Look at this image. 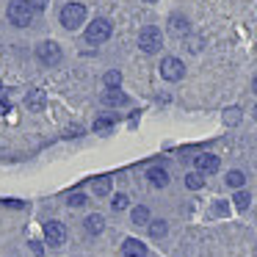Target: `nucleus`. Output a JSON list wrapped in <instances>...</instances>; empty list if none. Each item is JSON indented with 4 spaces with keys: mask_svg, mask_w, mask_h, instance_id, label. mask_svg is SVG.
<instances>
[{
    "mask_svg": "<svg viewBox=\"0 0 257 257\" xmlns=\"http://www.w3.org/2000/svg\"><path fill=\"white\" fill-rule=\"evenodd\" d=\"M6 14H9V23L17 25V28H28L31 20H34V9H31L25 0H12Z\"/></svg>",
    "mask_w": 257,
    "mask_h": 257,
    "instance_id": "1",
    "label": "nucleus"
},
{
    "mask_svg": "<svg viewBox=\"0 0 257 257\" xmlns=\"http://www.w3.org/2000/svg\"><path fill=\"white\" fill-rule=\"evenodd\" d=\"M61 25L67 31H78L80 25L86 23V6H80V3H69V6H64L61 9Z\"/></svg>",
    "mask_w": 257,
    "mask_h": 257,
    "instance_id": "2",
    "label": "nucleus"
},
{
    "mask_svg": "<svg viewBox=\"0 0 257 257\" xmlns=\"http://www.w3.org/2000/svg\"><path fill=\"white\" fill-rule=\"evenodd\" d=\"M139 47L144 53H158L163 47V34L161 28H155V25H147V28H141L139 34Z\"/></svg>",
    "mask_w": 257,
    "mask_h": 257,
    "instance_id": "3",
    "label": "nucleus"
},
{
    "mask_svg": "<svg viewBox=\"0 0 257 257\" xmlns=\"http://www.w3.org/2000/svg\"><path fill=\"white\" fill-rule=\"evenodd\" d=\"M113 34V25L108 20H94V23L86 25V42L89 45H100V42H108V36Z\"/></svg>",
    "mask_w": 257,
    "mask_h": 257,
    "instance_id": "4",
    "label": "nucleus"
},
{
    "mask_svg": "<svg viewBox=\"0 0 257 257\" xmlns=\"http://www.w3.org/2000/svg\"><path fill=\"white\" fill-rule=\"evenodd\" d=\"M36 58H39L45 67H58V64H61V47H58L56 42H42V45L36 47Z\"/></svg>",
    "mask_w": 257,
    "mask_h": 257,
    "instance_id": "5",
    "label": "nucleus"
},
{
    "mask_svg": "<svg viewBox=\"0 0 257 257\" xmlns=\"http://www.w3.org/2000/svg\"><path fill=\"white\" fill-rule=\"evenodd\" d=\"M161 75L169 80V83H174V80H180L185 75V67H183V61L180 58H174V56H166L161 61Z\"/></svg>",
    "mask_w": 257,
    "mask_h": 257,
    "instance_id": "6",
    "label": "nucleus"
},
{
    "mask_svg": "<svg viewBox=\"0 0 257 257\" xmlns=\"http://www.w3.org/2000/svg\"><path fill=\"white\" fill-rule=\"evenodd\" d=\"M45 240L50 246H61L67 240V229H64L61 221H47L45 224Z\"/></svg>",
    "mask_w": 257,
    "mask_h": 257,
    "instance_id": "7",
    "label": "nucleus"
},
{
    "mask_svg": "<svg viewBox=\"0 0 257 257\" xmlns=\"http://www.w3.org/2000/svg\"><path fill=\"white\" fill-rule=\"evenodd\" d=\"M196 172L199 174H216L218 166H221V161H218V155H210V152H202V155H196Z\"/></svg>",
    "mask_w": 257,
    "mask_h": 257,
    "instance_id": "8",
    "label": "nucleus"
},
{
    "mask_svg": "<svg viewBox=\"0 0 257 257\" xmlns=\"http://www.w3.org/2000/svg\"><path fill=\"white\" fill-rule=\"evenodd\" d=\"M25 105H28V111H45L47 105V97L42 89H31L28 94H25Z\"/></svg>",
    "mask_w": 257,
    "mask_h": 257,
    "instance_id": "9",
    "label": "nucleus"
},
{
    "mask_svg": "<svg viewBox=\"0 0 257 257\" xmlns=\"http://www.w3.org/2000/svg\"><path fill=\"white\" fill-rule=\"evenodd\" d=\"M102 102H105V105L119 108V105H127V102H130V97L124 94L122 89H105V91H102Z\"/></svg>",
    "mask_w": 257,
    "mask_h": 257,
    "instance_id": "10",
    "label": "nucleus"
},
{
    "mask_svg": "<svg viewBox=\"0 0 257 257\" xmlns=\"http://www.w3.org/2000/svg\"><path fill=\"white\" fill-rule=\"evenodd\" d=\"M122 251H124V257H147V246L139 238H127L122 243Z\"/></svg>",
    "mask_w": 257,
    "mask_h": 257,
    "instance_id": "11",
    "label": "nucleus"
},
{
    "mask_svg": "<svg viewBox=\"0 0 257 257\" xmlns=\"http://www.w3.org/2000/svg\"><path fill=\"white\" fill-rule=\"evenodd\" d=\"M147 177H150V183L155 185V188H166V185H169V172L163 166H150Z\"/></svg>",
    "mask_w": 257,
    "mask_h": 257,
    "instance_id": "12",
    "label": "nucleus"
},
{
    "mask_svg": "<svg viewBox=\"0 0 257 257\" xmlns=\"http://www.w3.org/2000/svg\"><path fill=\"white\" fill-rule=\"evenodd\" d=\"M169 31H172L174 36H185L191 31V25L183 14H172V17H169Z\"/></svg>",
    "mask_w": 257,
    "mask_h": 257,
    "instance_id": "13",
    "label": "nucleus"
},
{
    "mask_svg": "<svg viewBox=\"0 0 257 257\" xmlns=\"http://www.w3.org/2000/svg\"><path fill=\"white\" fill-rule=\"evenodd\" d=\"M102 229H105V218H102L100 213H91V216L86 218V232H89V235H100Z\"/></svg>",
    "mask_w": 257,
    "mask_h": 257,
    "instance_id": "14",
    "label": "nucleus"
},
{
    "mask_svg": "<svg viewBox=\"0 0 257 257\" xmlns=\"http://www.w3.org/2000/svg\"><path fill=\"white\" fill-rule=\"evenodd\" d=\"M111 188H113L111 177H94V183H91V191H94L97 196H108Z\"/></svg>",
    "mask_w": 257,
    "mask_h": 257,
    "instance_id": "15",
    "label": "nucleus"
},
{
    "mask_svg": "<svg viewBox=\"0 0 257 257\" xmlns=\"http://www.w3.org/2000/svg\"><path fill=\"white\" fill-rule=\"evenodd\" d=\"M243 183H246V174H243V172H238V169L227 172V185H229V188L240 191V188H243Z\"/></svg>",
    "mask_w": 257,
    "mask_h": 257,
    "instance_id": "16",
    "label": "nucleus"
},
{
    "mask_svg": "<svg viewBox=\"0 0 257 257\" xmlns=\"http://www.w3.org/2000/svg\"><path fill=\"white\" fill-rule=\"evenodd\" d=\"M232 205L238 207V210H246V207L251 205V194H249V191H243V188H240V191H235V196H232Z\"/></svg>",
    "mask_w": 257,
    "mask_h": 257,
    "instance_id": "17",
    "label": "nucleus"
},
{
    "mask_svg": "<svg viewBox=\"0 0 257 257\" xmlns=\"http://www.w3.org/2000/svg\"><path fill=\"white\" fill-rule=\"evenodd\" d=\"M130 218H133V224H139V227H144V224H150V210H147L144 205L133 207V213H130Z\"/></svg>",
    "mask_w": 257,
    "mask_h": 257,
    "instance_id": "18",
    "label": "nucleus"
},
{
    "mask_svg": "<svg viewBox=\"0 0 257 257\" xmlns=\"http://www.w3.org/2000/svg\"><path fill=\"white\" fill-rule=\"evenodd\" d=\"M166 232H169V224L163 221V218H155V221H150V235H152V238H163Z\"/></svg>",
    "mask_w": 257,
    "mask_h": 257,
    "instance_id": "19",
    "label": "nucleus"
},
{
    "mask_svg": "<svg viewBox=\"0 0 257 257\" xmlns=\"http://www.w3.org/2000/svg\"><path fill=\"white\" fill-rule=\"evenodd\" d=\"M185 185H188L191 191H199L202 185H205V174H199V172H191V174H185Z\"/></svg>",
    "mask_w": 257,
    "mask_h": 257,
    "instance_id": "20",
    "label": "nucleus"
},
{
    "mask_svg": "<svg viewBox=\"0 0 257 257\" xmlns=\"http://www.w3.org/2000/svg\"><path fill=\"white\" fill-rule=\"evenodd\" d=\"M108 130H113V119L111 116H100L94 122V133H108Z\"/></svg>",
    "mask_w": 257,
    "mask_h": 257,
    "instance_id": "21",
    "label": "nucleus"
},
{
    "mask_svg": "<svg viewBox=\"0 0 257 257\" xmlns=\"http://www.w3.org/2000/svg\"><path fill=\"white\" fill-rule=\"evenodd\" d=\"M67 205H69V207H83V205H86V194H80V191L69 194V196H67Z\"/></svg>",
    "mask_w": 257,
    "mask_h": 257,
    "instance_id": "22",
    "label": "nucleus"
},
{
    "mask_svg": "<svg viewBox=\"0 0 257 257\" xmlns=\"http://www.w3.org/2000/svg\"><path fill=\"white\" fill-rule=\"evenodd\" d=\"M119 83H122V75H119L116 69H111V72L105 75V86L108 89H119Z\"/></svg>",
    "mask_w": 257,
    "mask_h": 257,
    "instance_id": "23",
    "label": "nucleus"
},
{
    "mask_svg": "<svg viewBox=\"0 0 257 257\" xmlns=\"http://www.w3.org/2000/svg\"><path fill=\"white\" fill-rule=\"evenodd\" d=\"M111 207H113V210H124V207H127V196H124V194H113Z\"/></svg>",
    "mask_w": 257,
    "mask_h": 257,
    "instance_id": "24",
    "label": "nucleus"
},
{
    "mask_svg": "<svg viewBox=\"0 0 257 257\" xmlns=\"http://www.w3.org/2000/svg\"><path fill=\"white\" fill-rule=\"evenodd\" d=\"M25 3H28V6L34 9V12H45V9H47V3H50V0H25Z\"/></svg>",
    "mask_w": 257,
    "mask_h": 257,
    "instance_id": "25",
    "label": "nucleus"
},
{
    "mask_svg": "<svg viewBox=\"0 0 257 257\" xmlns=\"http://www.w3.org/2000/svg\"><path fill=\"white\" fill-rule=\"evenodd\" d=\"M224 119H227V122H229V124H235V122H238V119H240V113H238V108H229V111H227V113H224Z\"/></svg>",
    "mask_w": 257,
    "mask_h": 257,
    "instance_id": "26",
    "label": "nucleus"
},
{
    "mask_svg": "<svg viewBox=\"0 0 257 257\" xmlns=\"http://www.w3.org/2000/svg\"><path fill=\"white\" fill-rule=\"evenodd\" d=\"M213 213H216V216H227V202H216Z\"/></svg>",
    "mask_w": 257,
    "mask_h": 257,
    "instance_id": "27",
    "label": "nucleus"
},
{
    "mask_svg": "<svg viewBox=\"0 0 257 257\" xmlns=\"http://www.w3.org/2000/svg\"><path fill=\"white\" fill-rule=\"evenodd\" d=\"M31 249H34L36 257H45V249H42V243H36V240H31Z\"/></svg>",
    "mask_w": 257,
    "mask_h": 257,
    "instance_id": "28",
    "label": "nucleus"
},
{
    "mask_svg": "<svg viewBox=\"0 0 257 257\" xmlns=\"http://www.w3.org/2000/svg\"><path fill=\"white\" fill-rule=\"evenodd\" d=\"M6 205H9V207H23V202H17V199H6Z\"/></svg>",
    "mask_w": 257,
    "mask_h": 257,
    "instance_id": "29",
    "label": "nucleus"
},
{
    "mask_svg": "<svg viewBox=\"0 0 257 257\" xmlns=\"http://www.w3.org/2000/svg\"><path fill=\"white\" fill-rule=\"evenodd\" d=\"M254 94H257V75H254Z\"/></svg>",
    "mask_w": 257,
    "mask_h": 257,
    "instance_id": "30",
    "label": "nucleus"
},
{
    "mask_svg": "<svg viewBox=\"0 0 257 257\" xmlns=\"http://www.w3.org/2000/svg\"><path fill=\"white\" fill-rule=\"evenodd\" d=\"M147 3H155V0H147Z\"/></svg>",
    "mask_w": 257,
    "mask_h": 257,
    "instance_id": "31",
    "label": "nucleus"
},
{
    "mask_svg": "<svg viewBox=\"0 0 257 257\" xmlns=\"http://www.w3.org/2000/svg\"><path fill=\"white\" fill-rule=\"evenodd\" d=\"M0 97H3V89H0Z\"/></svg>",
    "mask_w": 257,
    "mask_h": 257,
    "instance_id": "32",
    "label": "nucleus"
}]
</instances>
